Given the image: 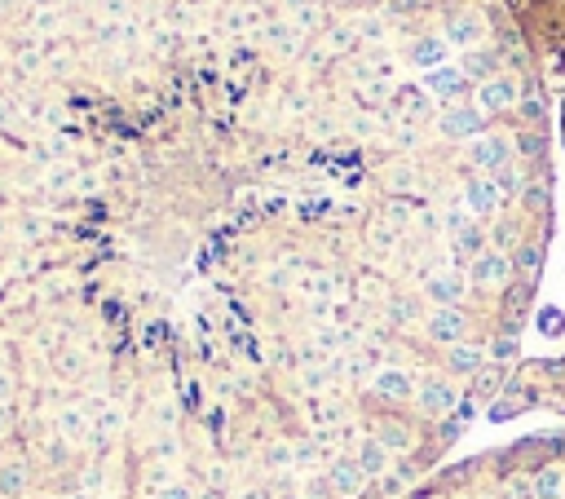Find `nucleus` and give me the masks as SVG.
<instances>
[{
	"instance_id": "f257e3e1",
	"label": "nucleus",
	"mask_w": 565,
	"mask_h": 499,
	"mask_svg": "<svg viewBox=\"0 0 565 499\" xmlns=\"http://www.w3.org/2000/svg\"><path fill=\"white\" fill-rule=\"evenodd\" d=\"M508 159H513V141L504 133H481L468 146V164L477 173H499V168H508Z\"/></svg>"
},
{
	"instance_id": "f03ea898",
	"label": "nucleus",
	"mask_w": 565,
	"mask_h": 499,
	"mask_svg": "<svg viewBox=\"0 0 565 499\" xmlns=\"http://www.w3.org/2000/svg\"><path fill=\"white\" fill-rule=\"evenodd\" d=\"M424 332H429V341H438V345H459L464 332H468V314L455 310V305H438V310L429 314Z\"/></svg>"
},
{
	"instance_id": "7ed1b4c3",
	"label": "nucleus",
	"mask_w": 565,
	"mask_h": 499,
	"mask_svg": "<svg viewBox=\"0 0 565 499\" xmlns=\"http://www.w3.org/2000/svg\"><path fill=\"white\" fill-rule=\"evenodd\" d=\"M472 283L477 287H504V283H513V261L504 252L486 248L481 256H472Z\"/></svg>"
},
{
	"instance_id": "20e7f679",
	"label": "nucleus",
	"mask_w": 565,
	"mask_h": 499,
	"mask_svg": "<svg viewBox=\"0 0 565 499\" xmlns=\"http://www.w3.org/2000/svg\"><path fill=\"white\" fill-rule=\"evenodd\" d=\"M327 482H332V491L336 499H358L367 495V473L358 469V460H336V464H327Z\"/></svg>"
},
{
	"instance_id": "39448f33",
	"label": "nucleus",
	"mask_w": 565,
	"mask_h": 499,
	"mask_svg": "<svg viewBox=\"0 0 565 499\" xmlns=\"http://www.w3.org/2000/svg\"><path fill=\"white\" fill-rule=\"evenodd\" d=\"M477 102H481L486 111H508V107L517 102V80H513V76H490V80H481V85H477Z\"/></svg>"
},
{
	"instance_id": "423d86ee",
	"label": "nucleus",
	"mask_w": 565,
	"mask_h": 499,
	"mask_svg": "<svg viewBox=\"0 0 565 499\" xmlns=\"http://www.w3.org/2000/svg\"><path fill=\"white\" fill-rule=\"evenodd\" d=\"M389 455H393V451H389L380 438H362L353 460H358V469L367 473V482H380V478H389Z\"/></svg>"
},
{
	"instance_id": "0eeeda50",
	"label": "nucleus",
	"mask_w": 565,
	"mask_h": 499,
	"mask_svg": "<svg viewBox=\"0 0 565 499\" xmlns=\"http://www.w3.org/2000/svg\"><path fill=\"white\" fill-rule=\"evenodd\" d=\"M416 402H420V411H424L429 420H438V415H447V411L455 406V389L447 384V380H438V375H433V380H424V384H420Z\"/></svg>"
},
{
	"instance_id": "6e6552de",
	"label": "nucleus",
	"mask_w": 565,
	"mask_h": 499,
	"mask_svg": "<svg viewBox=\"0 0 565 499\" xmlns=\"http://www.w3.org/2000/svg\"><path fill=\"white\" fill-rule=\"evenodd\" d=\"M464 204H468V213L490 217V213L499 208V190H495V181H490V177H472V181L464 186Z\"/></svg>"
},
{
	"instance_id": "1a4fd4ad",
	"label": "nucleus",
	"mask_w": 565,
	"mask_h": 499,
	"mask_svg": "<svg viewBox=\"0 0 565 499\" xmlns=\"http://www.w3.org/2000/svg\"><path fill=\"white\" fill-rule=\"evenodd\" d=\"M481 128H486V120H481L477 107H455V111L442 116V133L447 137H481Z\"/></svg>"
},
{
	"instance_id": "9d476101",
	"label": "nucleus",
	"mask_w": 565,
	"mask_h": 499,
	"mask_svg": "<svg viewBox=\"0 0 565 499\" xmlns=\"http://www.w3.org/2000/svg\"><path fill=\"white\" fill-rule=\"evenodd\" d=\"M371 389H375V398H389V402H407V398H416V380H411L407 372H393V367L375 375Z\"/></svg>"
},
{
	"instance_id": "9b49d317",
	"label": "nucleus",
	"mask_w": 565,
	"mask_h": 499,
	"mask_svg": "<svg viewBox=\"0 0 565 499\" xmlns=\"http://www.w3.org/2000/svg\"><path fill=\"white\" fill-rule=\"evenodd\" d=\"M447 367L455 375H477L486 367V345H468V341H459L451 345V354H447Z\"/></svg>"
},
{
	"instance_id": "f8f14e48",
	"label": "nucleus",
	"mask_w": 565,
	"mask_h": 499,
	"mask_svg": "<svg viewBox=\"0 0 565 499\" xmlns=\"http://www.w3.org/2000/svg\"><path fill=\"white\" fill-rule=\"evenodd\" d=\"M539 270H544V248L539 244H521L513 248V274H521V283H539Z\"/></svg>"
},
{
	"instance_id": "ddd939ff",
	"label": "nucleus",
	"mask_w": 565,
	"mask_h": 499,
	"mask_svg": "<svg viewBox=\"0 0 565 499\" xmlns=\"http://www.w3.org/2000/svg\"><path fill=\"white\" fill-rule=\"evenodd\" d=\"M429 93L438 98V102H455L459 93H464V76L459 71H451V67H438V71H429Z\"/></svg>"
},
{
	"instance_id": "4468645a",
	"label": "nucleus",
	"mask_w": 565,
	"mask_h": 499,
	"mask_svg": "<svg viewBox=\"0 0 565 499\" xmlns=\"http://www.w3.org/2000/svg\"><path fill=\"white\" fill-rule=\"evenodd\" d=\"M535 499H565V469L561 464H544L535 469Z\"/></svg>"
},
{
	"instance_id": "2eb2a0df",
	"label": "nucleus",
	"mask_w": 565,
	"mask_h": 499,
	"mask_svg": "<svg viewBox=\"0 0 565 499\" xmlns=\"http://www.w3.org/2000/svg\"><path fill=\"white\" fill-rule=\"evenodd\" d=\"M490 181H495V190H499V204L521 199V195H526V186H530V177H526L521 168H513V164H508V168H499Z\"/></svg>"
},
{
	"instance_id": "dca6fc26",
	"label": "nucleus",
	"mask_w": 565,
	"mask_h": 499,
	"mask_svg": "<svg viewBox=\"0 0 565 499\" xmlns=\"http://www.w3.org/2000/svg\"><path fill=\"white\" fill-rule=\"evenodd\" d=\"M31 487L27 464H0V499H22Z\"/></svg>"
},
{
	"instance_id": "f3484780",
	"label": "nucleus",
	"mask_w": 565,
	"mask_h": 499,
	"mask_svg": "<svg viewBox=\"0 0 565 499\" xmlns=\"http://www.w3.org/2000/svg\"><path fill=\"white\" fill-rule=\"evenodd\" d=\"M499 384H504V363H486L481 372L472 375V393H468V402H486L490 393H499Z\"/></svg>"
},
{
	"instance_id": "a211bd4d",
	"label": "nucleus",
	"mask_w": 565,
	"mask_h": 499,
	"mask_svg": "<svg viewBox=\"0 0 565 499\" xmlns=\"http://www.w3.org/2000/svg\"><path fill=\"white\" fill-rule=\"evenodd\" d=\"M424 292H429V301H438V305H455V301L464 296V283H459L455 274H433V278L424 283Z\"/></svg>"
},
{
	"instance_id": "6ab92c4d",
	"label": "nucleus",
	"mask_w": 565,
	"mask_h": 499,
	"mask_svg": "<svg viewBox=\"0 0 565 499\" xmlns=\"http://www.w3.org/2000/svg\"><path fill=\"white\" fill-rule=\"evenodd\" d=\"M380 442H384L389 451H411V447H416V433H411V424H402V420H380Z\"/></svg>"
},
{
	"instance_id": "aec40b11",
	"label": "nucleus",
	"mask_w": 565,
	"mask_h": 499,
	"mask_svg": "<svg viewBox=\"0 0 565 499\" xmlns=\"http://www.w3.org/2000/svg\"><path fill=\"white\" fill-rule=\"evenodd\" d=\"M447 40H455V44H468V49H472V44L481 40V18H477V13H468V18L451 22V27H447Z\"/></svg>"
},
{
	"instance_id": "412c9836",
	"label": "nucleus",
	"mask_w": 565,
	"mask_h": 499,
	"mask_svg": "<svg viewBox=\"0 0 565 499\" xmlns=\"http://www.w3.org/2000/svg\"><path fill=\"white\" fill-rule=\"evenodd\" d=\"M521 204L530 208V217H548V208H553L548 181H530V186H526V195H521Z\"/></svg>"
},
{
	"instance_id": "4be33fe9",
	"label": "nucleus",
	"mask_w": 565,
	"mask_h": 499,
	"mask_svg": "<svg viewBox=\"0 0 565 499\" xmlns=\"http://www.w3.org/2000/svg\"><path fill=\"white\" fill-rule=\"evenodd\" d=\"M411 58H416V62H424V67H433V62H442V58H447V40H420Z\"/></svg>"
},
{
	"instance_id": "5701e85b",
	"label": "nucleus",
	"mask_w": 565,
	"mask_h": 499,
	"mask_svg": "<svg viewBox=\"0 0 565 499\" xmlns=\"http://www.w3.org/2000/svg\"><path fill=\"white\" fill-rule=\"evenodd\" d=\"M513 354H517V336H513V332H499V336L490 341V358H495V363H508Z\"/></svg>"
},
{
	"instance_id": "b1692460",
	"label": "nucleus",
	"mask_w": 565,
	"mask_h": 499,
	"mask_svg": "<svg viewBox=\"0 0 565 499\" xmlns=\"http://www.w3.org/2000/svg\"><path fill=\"white\" fill-rule=\"evenodd\" d=\"M455 244L464 252H472V256H481V252H486V235H481L477 226H464V230L455 235Z\"/></svg>"
},
{
	"instance_id": "393cba45",
	"label": "nucleus",
	"mask_w": 565,
	"mask_h": 499,
	"mask_svg": "<svg viewBox=\"0 0 565 499\" xmlns=\"http://www.w3.org/2000/svg\"><path fill=\"white\" fill-rule=\"evenodd\" d=\"M464 71H472V76H490V71H495V58H490V53H477V49H468V58H464Z\"/></svg>"
},
{
	"instance_id": "a878e982",
	"label": "nucleus",
	"mask_w": 565,
	"mask_h": 499,
	"mask_svg": "<svg viewBox=\"0 0 565 499\" xmlns=\"http://www.w3.org/2000/svg\"><path fill=\"white\" fill-rule=\"evenodd\" d=\"M504 491H508V499H535V482L530 478H508Z\"/></svg>"
},
{
	"instance_id": "bb28decb",
	"label": "nucleus",
	"mask_w": 565,
	"mask_h": 499,
	"mask_svg": "<svg viewBox=\"0 0 565 499\" xmlns=\"http://www.w3.org/2000/svg\"><path fill=\"white\" fill-rule=\"evenodd\" d=\"M490 239H495V252H504L508 244H517V226H513V221H499Z\"/></svg>"
},
{
	"instance_id": "cd10ccee",
	"label": "nucleus",
	"mask_w": 565,
	"mask_h": 499,
	"mask_svg": "<svg viewBox=\"0 0 565 499\" xmlns=\"http://www.w3.org/2000/svg\"><path fill=\"white\" fill-rule=\"evenodd\" d=\"M62 433H85V415H76V411H62Z\"/></svg>"
},
{
	"instance_id": "c85d7f7f",
	"label": "nucleus",
	"mask_w": 565,
	"mask_h": 499,
	"mask_svg": "<svg viewBox=\"0 0 565 499\" xmlns=\"http://www.w3.org/2000/svg\"><path fill=\"white\" fill-rule=\"evenodd\" d=\"M155 499H195V491H190V487H164Z\"/></svg>"
},
{
	"instance_id": "c756f323",
	"label": "nucleus",
	"mask_w": 565,
	"mask_h": 499,
	"mask_svg": "<svg viewBox=\"0 0 565 499\" xmlns=\"http://www.w3.org/2000/svg\"><path fill=\"white\" fill-rule=\"evenodd\" d=\"M539 327H544V332H557V327H561V314H557V310H544V314H539Z\"/></svg>"
},
{
	"instance_id": "7c9ffc66",
	"label": "nucleus",
	"mask_w": 565,
	"mask_h": 499,
	"mask_svg": "<svg viewBox=\"0 0 565 499\" xmlns=\"http://www.w3.org/2000/svg\"><path fill=\"white\" fill-rule=\"evenodd\" d=\"M9 424H13V411L0 402V433H9Z\"/></svg>"
},
{
	"instance_id": "2f4dec72",
	"label": "nucleus",
	"mask_w": 565,
	"mask_h": 499,
	"mask_svg": "<svg viewBox=\"0 0 565 499\" xmlns=\"http://www.w3.org/2000/svg\"><path fill=\"white\" fill-rule=\"evenodd\" d=\"M539 146H544V141H539V137H521V150H526V155H535V150H539Z\"/></svg>"
},
{
	"instance_id": "473e14b6",
	"label": "nucleus",
	"mask_w": 565,
	"mask_h": 499,
	"mask_svg": "<svg viewBox=\"0 0 565 499\" xmlns=\"http://www.w3.org/2000/svg\"><path fill=\"white\" fill-rule=\"evenodd\" d=\"M238 499H278L274 491H247V495H238Z\"/></svg>"
},
{
	"instance_id": "72a5a7b5",
	"label": "nucleus",
	"mask_w": 565,
	"mask_h": 499,
	"mask_svg": "<svg viewBox=\"0 0 565 499\" xmlns=\"http://www.w3.org/2000/svg\"><path fill=\"white\" fill-rule=\"evenodd\" d=\"M67 499H93V495H67Z\"/></svg>"
},
{
	"instance_id": "f704fd0d",
	"label": "nucleus",
	"mask_w": 565,
	"mask_h": 499,
	"mask_svg": "<svg viewBox=\"0 0 565 499\" xmlns=\"http://www.w3.org/2000/svg\"><path fill=\"white\" fill-rule=\"evenodd\" d=\"M36 4H53V0H36Z\"/></svg>"
}]
</instances>
